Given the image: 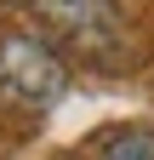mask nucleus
Instances as JSON below:
<instances>
[{
  "label": "nucleus",
  "mask_w": 154,
  "mask_h": 160,
  "mask_svg": "<svg viewBox=\"0 0 154 160\" xmlns=\"http://www.w3.org/2000/svg\"><path fill=\"white\" fill-rule=\"evenodd\" d=\"M63 97H69V57L29 29H6L0 34V109L51 114Z\"/></svg>",
  "instance_id": "f257e3e1"
},
{
  "label": "nucleus",
  "mask_w": 154,
  "mask_h": 160,
  "mask_svg": "<svg viewBox=\"0 0 154 160\" xmlns=\"http://www.w3.org/2000/svg\"><path fill=\"white\" fill-rule=\"evenodd\" d=\"M40 17L57 29V40L74 52V57H86V63H97V69H126V12L120 6H40Z\"/></svg>",
  "instance_id": "f03ea898"
},
{
  "label": "nucleus",
  "mask_w": 154,
  "mask_h": 160,
  "mask_svg": "<svg viewBox=\"0 0 154 160\" xmlns=\"http://www.w3.org/2000/svg\"><path fill=\"white\" fill-rule=\"evenodd\" d=\"M97 160H154V132H143V126L114 132L108 143H103V154H97Z\"/></svg>",
  "instance_id": "7ed1b4c3"
}]
</instances>
